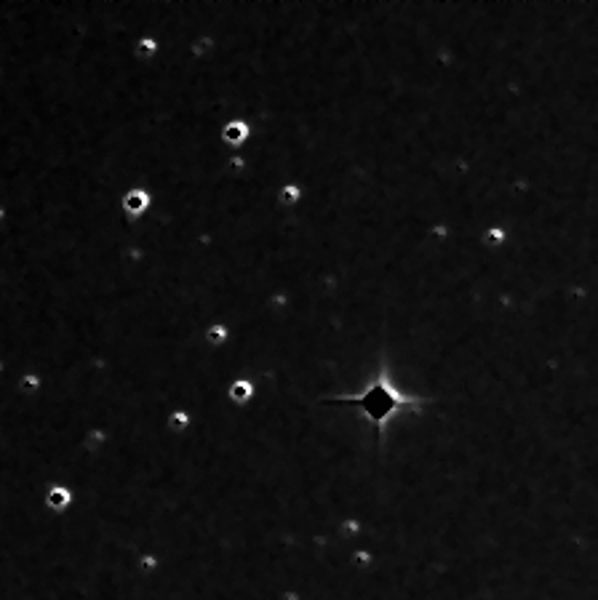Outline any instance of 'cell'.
I'll list each match as a JSON object with an SVG mask.
<instances>
[{"label": "cell", "instance_id": "obj_1", "mask_svg": "<svg viewBox=\"0 0 598 600\" xmlns=\"http://www.w3.org/2000/svg\"><path fill=\"white\" fill-rule=\"evenodd\" d=\"M331 403H353V406H358L360 411L374 422L376 427H382L390 413H395L401 406L409 403V397L395 393L393 387L385 382V377L379 374L363 395H342V397H334Z\"/></svg>", "mask_w": 598, "mask_h": 600}, {"label": "cell", "instance_id": "obj_2", "mask_svg": "<svg viewBox=\"0 0 598 600\" xmlns=\"http://www.w3.org/2000/svg\"><path fill=\"white\" fill-rule=\"evenodd\" d=\"M150 206H153V192L150 187H128L118 200L120 214L128 219V222H139L142 216L150 214Z\"/></svg>", "mask_w": 598, "mask_h": 600}, {"label": "cell", "instance_id": "obj_3", "mask_svg": "<svg viewBox=\"0 0 598 600\" xmlns=\"http://www.w3.org/2000/svg\"><path fill=\"white\" fill-rule=\"evenodd\" d=\"M160 53V43H158V37H153L150 33H142L131 43V56L137 59L139 65H150L155 56Z\"/></svg>", "mask_w": 598, "mask_h": 600}, {"label": "cell", "instance_id": "obj_4", "mask_svg": "<svg viewBox=\"0 0 598 600\" xmlns=\"http://www.w3.org/2000/svg\"><path fill=\"white\" fill-rule=\"evenodd\" d=\"M249 137H251V126L243 118H233L222 126V142L230 147H240Z\"/></svg>", "mask_w": 598, "mask_h": 600}, {"label": "cell", "instance_id": "obj_5", "mask_svg": "<svg viewBox=\"0 0 598 600\" xmlns=\"http://www.w3.org/2000/svg\"><path fill=\"white\" fill-rule=\"evenodd\" d=\"M69 504H72V494H69V488H65V486H51V488L46 491V507L53 510V513H65Z\"/></svg>", "mask_w": 598, "mask_h": 600}, {"label": "cell", "instance_id": "obj_6", "mask_svg": "<svg viewBox=\"0 0 598 600\" xmlns=\"http://www.w3.org/2000/svg\"><path fill=\"white\" fill-rule=\"evenodd\" d=\"M299 200H302V187H299V185L289 182V185H283V187L278 189V203H281V206L294 208V206H299Z\"/></svg>", "mask_w": 598, "mask_h": 600}, {"label": "cell", "instance_id": "obj_7", "mask_svg": "<svg viewBox=\"0 0 598 600\" xmlns=\"http://www.w3.org/2000/svg\"><path fill=\"white\" fill-rule=\"evenodd\" d=\"M251 395H254V387H251L249 379H238V382L230 384V397H233L235 403H246Z\"/></svg>", "mask_w": 598, "mask_h": 600}, {"label": "cell", "instance_id": "obj_8", "mask_svg": "<svg viewBox=\"0 0 598 600\" xmlns=\"http://www.w3.org/2000/svg\"><path fill=\"white\" fill-rule=\"evenodd\" d=\"M211 51H214V37H211V35H204V37L192 40V46H190L192 59H204V56H208Z\"/></svg>", "mask_w": 598, "mask_h": 600}, {"label": "cell", "instance_id": "obj_9", "mask_svg": "<svg viewBox=\"0 0 598 600\" xmlns=\"http://www.w3.org/2000/svg\"><path fill=\"white\" fill-rule=\"evenodd\" d=\"M224 339H227V326H222V323H214L206 331V342L208 344H222Z\"/></svg>", "mask_w": 598, "mask_h": 600}, {"label": "cell", "instance_id": "obj_10", "mask_svg": "<svg viewBox=\"0 0 598 600\" xmlns=\"http://www.w3.org/2000/svg\"><path fill=\"white\" fill-rule=\"evenodd\" d=\"M188 422H190V416H188L185 411H174V413H171V419H169V425H171L174 429H176V432H182Z\"/></svg>", "mask_w": 598, "mask_h": 600}, {"label": "cell", "instance_id": "obj_11", "mask_svg": "<svg viewBox=\"0 0 598 600\" xmlns=\"http://www.w3.org/2000/svg\"><path fill=\"white\" fill-rule=\"evenodd\" d=\"M502 240H505V232H502L499 227H495V230L486 232V243H489V246H499Z\"/></svg>", "mask_w": 598, "mask_h": 600}, {"label": "cell", "instance_id": "obj_12", "mask_svg": "<svg viewBox=\"0 0 598 600\" xmlns=\"http://www.w3.org/2000/svg\"><path fill=\"white\" fill-rule=\"evenodd\" d=\"M38 384H40V379H38V377H24L22 382H19V387H22L24 393H35V390H38Z\"/></svg>", "mask_w": 598, "mask_h": 600}, {"label": "cell", "instance_id": "obj_13", "mask_svg": "<svg viewBox=\"0 0 598 600\" xmlns=\"http://www.w3.org/2000/svg\"><path fill=\"white\" fill-rule=\"evenodd\" d=\"M0 371H3V363H0Z\"/></svg>", "mask_w": 598, "mask_h": 600}]
</instances>
